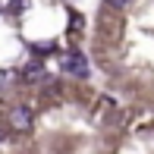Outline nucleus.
I'll list each match as a JSON object with an SVG mask.
<instances>
[{
    "label": "nucleus",
    "mask_w": 154,
    "mask_h": 154,
    "mask_svg": "<svg viewBox=\"0 0 154 154\" xmlns=\"http://www.w3.org/2000/svg\"><path fill=\"white\" fill-rule=\"evenodd\" d=\"M63 69H66V72H72L75 79H85V75H88V63H85V57H82L79 51L69 54V57L63 60Z\"/></svg>",
    "instance_id": "nucleus-1"
},
{
    "label": "nucleus",
    "mask_w": 154,
    "mask_h": 154,
    "mask_svg": "<svg viewBox=\"0 0 154 154\" xmlns=\"http://www.w3.org/2000/svg\"><path fill=\"white\" fill-rule=\"evenodd\" d=\"M10 123H13V129L16 132H25L32 126V110L29 107H13L10 110Z\"/></svg>",
    "instance_id": "nucleus-2"
},
{
    "label": "nucleus",
    "mask_w": 154,
    "mask_h": 154,
    "mask_svg": "<svg viewBox=\"0 0 154 154\" xmlns=\"http://www.w3.org/2000/svg\"><path fill=\"white\" fill-rule=\"evenodd\" d=\"M41 75H44V66H41L38 60H32L29 66H22V79L25 82H35V79H41Z\"/></svg>",
    "instance_id": "nucleus-3"
},
{
    "label": "nucleus",
    "mask_w": 154,
    "mask_h": 154,
    "mask_svg": "<svg viewBox=\"0 0 154 154\" xmlns=\"http://www.w3.org/2000/svg\"><path fill=\"white\" fill-rule=\"evenodd\" d=\"M29 6V0H13L10 6H6V13H19V10H25Z\"/></svg>",
    "instance_id": "nucleus-4"
},
{
    "label": "nucleus",
    "mask_w": 154,
    "mask_h": 154,
    "mask_svg": "<svg viewBox=\"0 0 154 154\" xmlns=\"http://www.w3.org/2000/svg\"><path fill=\"white\" fill-rule=\"evenodd\" d=\"M126 3H129V0H107V6H113V10H123Z\"/></svg>",
    "instance_id": "nucleus-5"
},
{
    "label": "nucleus",
    "mask_w": 154,
    "mask_h": 154,
    "mask_svg": "<svg viewBox=\"0 0 154 154\" xmlns=\"http://www.w3.org/2000/svg\"><path fill=\"white\" fill-rule=\"evenodd\" d=\"M0 142H3V129H0Z\"/></svg>",
    "instance_id": "nucleus-6"
}]
</instances>
